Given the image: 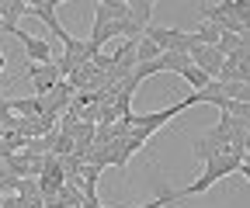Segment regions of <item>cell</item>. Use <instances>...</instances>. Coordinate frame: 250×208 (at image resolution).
Wrapping results in <instances>:
<instances>
[{"mask_svg": "<svg viewBox=\"0 0 250 208\" xmlns=\"http://www.w3.org/2000/svg\"><path fill=\"white\" fill-rule=\"evenodd\" d=\"M177 76H181L184 83H191V94H195V91H205V87L212 83V80H208V76H205L202 70H195V66H184V70H181Z\"/></svg>", "mask_w": 250, "mask_h": 208, "instance_id": "10", "label": "cell"}, {"mask_svg": "<svg viewBox=\"0 0 250 208\" xmlns=\"http://www.w3.org/2000/svg\"><path fill=\"white\" fill-rule=\"evenodd\" d=\"M24 14H28V0H0V18H4L0 35H14L18 32V21Z\"/></svg>", "mask_w": 250, "mask_h": 208, "instance_id": "6", "label": "cell"}, {"mask_svg": "<svg viewBox=\"0 0 250 208\" xmlns=\"http://www.w3.org/2000/svg\"><path fill=\"white\" fill-rule=\"evenodd\" d=\"M98 7L104 11L108 21H125L129 18V0H98Z\"/></svg>", "mask_w": 250, "mask_h": 208, "instance_id": "8", "label": "cell"}, {"mask_svg": "<svg viewBox=\"0 0 250 208\" xmlns=\"http://www.w3.org/2000/svg\"><path fill=\"white\" fill-rule=\"evenodd\" d=\"M18 191H21V177L0 170V194H18Z\"/></svg>", "mask_w": 250, "mask_h": 208, "instance_id": "14", "label": "cell"}, {"mask_svg": "<svg viewBox=\"0 0 250 208\" xmlns=\"http://www.w3.org/2000/svg\"><path fill=\"white\" fill-rule=\"evenodd\" d=\"M4 66H7V56H4V52H0V70H4Z\"/></svg>", "mask_w": 250, "mask_h": 208, "instance_id": "15", "label": "cell"}, {"mask_svg": "<svg viewBox=\"0 0 250 208\" xmlns=\"http://www.w3.org/2000/svg\"><path fill=\"white\" fill-rule=\"evenodd\" d=\"M240 156H212V160H205V170H202V177H195L188 188H181V191H174V198L181 201V198H191V194H205L212 184H219L223 177H229V173H236L240 170Z\"/></svg>", "mask_w": 250, "mask_h": 208, "instance_id": "1", "label": "cell"}, {"mask_svg": "<svg viewBox=\"0 0 250 208\" xmlns=\"http://www.w3.org/2000/svg\"><path fill=\"white\" fill-rule=\"evenodd\" d=\"M167 205H181V201L174 198V191H164L160 198H153V201H143V205H129V208H167ZM98 208H104V205H98Z\"/></svg>", "mask_w": 250, "mask_h": 208, "instance_id": "13", "label": "cell"}, {"mask_svg": "<svg viewBox=\"0 0 250 208\" xmlns=\"http://www.w3.org/2000/svg\"><path fill=\"white\" fill-rule=\"evenodd\" d=\"M14 38L24 45V56H28V63H39V66H45V63H52V45L49 42H42V38H35V35H28V32H14Z\"/></svg>", "mask_w": 250, "mask_h": 208, "instance_id": "5", "label": "cell"}, {"mask_svg": "<svg viewBox=\"0 0 250 208\" xmlns=\"http://www.w3.org/2000/svg\"><path fill=\"white\" fill-rule=\"evenodd\" d=\"M188 59H191V66L202 70L208 80H215L219 76V66H223V56H219L215 45H191V49H188Z\"/></svg>", "mask_w": 250, "mask_h": 208, "instance_id": "3", "label": "cell"}, {"mask_svg": "<svg viewBox=\"0 0 250 208\" xmlns=\"http://www.w3.org/2000/svg\"><path fill=\"white\" fill-rule=\"evenodd\" d=\"M24 73H28V80H31V91H35V97H45L52 87L59 83V73H56V63H45V66H39V63H28L24 66Z\"/></svg>", "mask_w": 250, "mask_h": 208, "instance_id": "4", "label": "cell"}, {"mask_svg": "<svg viewBox=\"0 0 250 208\" xmlns=\"http://www.w3.org/2000/svg\"><path fill=\"white\" fill-rule=\"evenodd\" d=\"M219 94H223L226 101L250 104V83H219Z\"/></svg>", "mask_w": 250, "mask_h": 208, "instance_id": "9", "label": "cell"}, {"mask_svg": "<svg viewBox=\"0 0 250 208\" xmlns=\"http://www.w3.org/2000/svg\"><path fill=\"white\" fill-rule=\"evenodd\" d=\"M7 104V111H14L18 118H35V114H42V101L31 94V97H14V101H4Z\"/></svg>", "mask_w": 250, "mask_h": 208, "instance_id": "7", "label": "cell"}, {"mask_svg": "<svg viewBox=\"0 0 250 208\" xmlns=\"http://www.w3.org/2000/svg\"><path fill=\"white\" fill-rule=\"evenodd\" d=\"M156 56H160V49H156L149 38H139V42H136V66H139V63H153Z\"/></svg>", "mask_w": 250, "mask_h": 208, "instance_id": "11", "label": "cell"}, {"mask_svg": "<svg viewBox=\"0 0 250 208\" xmlns=\"http://www.w3.org/2000/svg\"><path fill=\"white\" fill-rule=\"evenodd\" d=\"M59 7H62V0H28V14H35L39 21H45V24L52 28V35H56V42H59V45H66V42H70L73 35L66 32V28H62L59 14H56Z\"/></svg>", "mask_w": 250, "mask_h": 208, "instance_id": "2", "label": "cell"}, {"mask_svg": "<svg viewBox=\"0 0 250 208\" xmlns=\"http://www.w3.org/2000/svg\"><path fill=\"white\" fill-rule=\"evenodd\" d=\"M243 42H250V38H240V35H226V32H223V35H219V42H215V49H219V56L226 59V56H229V52H236Z\"/></svg>", "mask_w": 250, "mask_h": 208, "instance_id": "12", "label": "cell"}]
</instances>
